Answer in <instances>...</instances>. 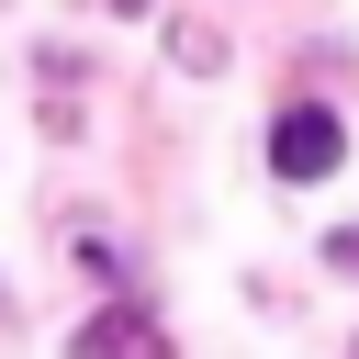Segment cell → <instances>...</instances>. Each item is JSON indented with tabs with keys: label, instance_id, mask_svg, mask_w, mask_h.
Returning <instances> with one entry per match:
<instances>
[{
	"label": "cell",
	"instance_id": "obj_3",
	"mask_svg": "<svg viewBox=\"0 0 359 359\" xmlns=\"http://www.w3.org/2000/svg\"><path fill=\"white\" fill-rule=\"evenodd\" d=\"M325 269H337V280H359V224H337V236H325Z\"/></svg>",
	"mask_w": 359,
	"mask_h": 359
},
{
	"label": "cell",
	"instance_id": "obj_1",
	"mask_svg": "<svg viewBox=\"0 0 359 359\" xmlns=\"http://www.w3.org/2000/svg\"><path fill=\"white\" fill-rule=\"evenodd\" d=\"M337 157H348V123L325 112V101H292L280 123H269V180H337Z\"/></svg>",
	"mask_w": 359,
	"mask_h": 359
},
{
	"label": "cell",
	"instance_id": "obj_4",
	"mask_svg": "<svg viewBox=\"0 0 359 359\" xmlns=\"http://www.w3.org/2000/svg\"><path fill=\"white\" fill-rule=\"evenodd\" d=\"M112 11H146V0H112Z\"/></svg>",
	"mask_w": 359,
	"mask_h": 359
},
{
	"label": "cell",
	"instance_id": "obj_2",
	"mask_svg": "<svg viewBox=\"0 0 359 359\" xmlns=\"http://www.w3.org/2000/svg\"><path fill=\"white\" fill-rule=\"evenodd\" d=\"M67 359H168V337H157V314L112 303V314H90V325L67 337Z\"/></svg>",
	"mask_w": 359,
	"mask_h": 359
}]
</instances>
